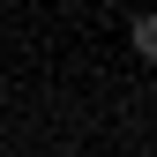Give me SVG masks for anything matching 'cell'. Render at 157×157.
<instances>
[{
  "label": "cell",
  "instance_id": "obj_1",
  "mask_svg": "<svg viewBox=\"0 0 157 157\" xmlns=\"http://www.w3.org/2000/svg\"><path fill=\"white\" fill-rule=\"evenodd\" d=\"M135 52L157 60V15H135Z\"/></svg>",
  "mask_w": 157,
  "mask_h": 157
}]
</instances>
